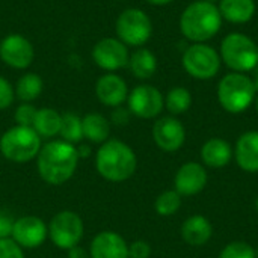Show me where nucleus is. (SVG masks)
I'll list each match as a JSON object with an SVG mask.
<instances>
[{
    "label": "nucleus",
    "mask_w": 258,
    "mask_h": 258,
    "mask_svg": "<svg viewBox=\"0 0 258 258\" xmlns=\"http://www.w3.org/2000/svg\"><path fill=\"white\" fill-rule=\"evenodd\" d=\"M79 160L77 148L73 144L56 139L41 147L36 165L38 172L45 183L59 186L74 175Z\"/></svg>",
    "instance_id": "nucleus-1"
},
{
    "label": "nucleus",
    "mask_w": 258,
    "mask_h": 258,
    "mask_svg": "<svg viewBox=\"0 0 258 258\" xmlns=\"http://www.w3.org/2000/svg\"><path fill=\"white\" fill-rule=\"evenodd\" d=\"M222 17L216 3L206 0L192 2L180 15L181 35L194 42H207L215 38L222 27Z\"/></svg>",
    "instance_id": "nucleus-2"
},
{
    "label": "nucleus",
    "mask_w": 258,
    "mask_h": 258,
    "mask_svg": "<svg viewBox=\"0 0 258 258\" xmlns=\"http://www.w3.org/2000/svg\"><path fill=\"white\" fill-rule=\"evenodd\" d=\"M95 168L98 174L112 183H121L133 177L138 157L130 145L118 139H109L97 151Z\"/></svg>",
    "instance_id": "nucleus-3"
},
{
    "label": "nucleus",
    "mask_w": 258,
    "mask_h": 258,
    "mask_svg": "<svg viewBox=\"0 0 258 258\" xmlns=\"http://www.w3.org/2000/svg\"><path fill=\"white\" fill-rule=\"evenodd\" d=\"M257 97L252 79L245 73H228L218 83V101L228 113L245 112Z\"/></svg>",
    "instance_id": "nucleus-4"
},
{
    "label": "nucleus",
    "mask_w": 258,
    "mask_h": 258,
    "mask_svg": "<svg viewBox=\"0 0 258 258\" xmlns=\"http://www.w3.org/2000/svg\"><path fill=\"white\" fill-rule=\"evenodd\" d=\"M219 56L234 73H248L258 67V44L245 33L231 32L221 41Z\"/></svg>",
    "instance_id": "nucleus-5"
},
{
    "label": "nucleus",
    "mask_w": 258,
    "mask_h": 258,
    "mask_svg": "<svg viewBox=\"0 0 258 258\" xmlns=\"http://www.w3.org/2000/svg\"><path fill=\"white\" fill-rule=\"evenodd\" d=\"M41 138L32 127L15 125L8 128L0 138V151L9 162L27 163L38 157Z\"/></svg>",
    "instance_id": "nucleus-6"
},
{
    "label": "nucleus",
    "mask_w": 258,
    "mask_h": 258,
    "mask_svg": "<svg viewBox=\"0 0 258 258\" xmlns=\"http://www.w3.org/2000/svg\"><path fill=\"white\" fill-rule=\"evenodd\" d=\"M116 38L127 47H144L153 35V23L150 15L139 8L122 11L115 23Z\"/></svg>",
    "instance_id": "nucleus-7"
},
{
    "label": "nucleus",
    "mask_w": 258,
    "mask_h": 258,
    "mask_svg": "<svg viewBox=\"0 0 258 258\" xmlns=\"http://www.w3.org/2000/svg\"><path fill=\"white\" fill-rule=\"evenodd\" d=\"M181 65L190 77L198 80H210L221 71L222 60L219 51L207 42H194L184 50Z\"/></svg>",
    "instance_id": "nucleus-8"
},
{
    "label": "nucleus",
    "mask_w": 258,
    "mask_h": 258,
    "mask_svg": "<svg viewBox=\"0 0 258 258\" xmlns=\"http://www.w3.org/2000/svg\"><path fill=\"white\" fill-rule=\"evenodd\" d=\"M85 234V224L82 218L71 212L63 210L54 215L48 224V237L59 249H71L77 246Z\"/></svg>",
    "instance_id": "nucleus-9"
},
{
    "label": "nucleus",
    "mask_w": 258,
    "mask_h": 258,
    "mask_svg": "<svg viewBox=\"0 0 258 258\" xmlns=\"http://www.w3.org/2000/svg\"><path fill=\"white\" fill-rule=\"evenodd\" d=\"M127 106L132 115L141 119H153L162 113L165 107V97L156 86L138 85L128 92Z\"/></svg>",
    "instance_id": "nucleus-10"
},
{
    "label": "nucleus",
    "mask_w": 258,
    "mask_h": 258,
    "mask_svg": "<svg viewBox=\"0 0 258 258\" xmlns=\"http://www.w3.org/2000/svg\"><path fill=\"white\" fill-rule=\"evenodd\" d=\"M91 56L98 68L107 73H115L128 65L130 51L128 47L124 42H121L118 38L109 36L100 39L92 47Z\"/></svg>",
    "instance_id": "nucleus-11"
},
{
    "label": "nucleus",
    "mask_w": 258,
    "mask_h": 258,
    "mask_svg": "<svg viewBox=\"0 0 258 258\" xmlns=\"http://www.w3.org/2000/svg\"><path fill=\"white\" fill-rule=\"evenodd\" d=\"M0 59L11 68L26 70L35 59V48L26 36L11 33L0 41Z\"/></svg>",
    "instance_id": "nucleus-12"
},
{
    "label": "nucleus",
    "mask_w": 258,
    "mask_h": 258,
    "mask_svg": "<svg viewBox=\"0 0 258 258\" xmlns=\"http://www.w3.org/2000/svg\"><path fill=\"white\" fill-rule=\"evenodd\" d=\"M48 237L47 224L36 216H23L15 219L12 230V240L23 249L39 248Z\"/></svg>",
    "instance_id": "nucleus-13"
},
{
    "label": "nucleus",
    "mask_w": 258,
    "mask_h": 258,
    "mask_svg": "<svg viewBox=\"0 0 258 258\" xmlns=\"http://www.w3.org/2000/svg\"><path fill=\"white\" fill-rule=\"evenodd\" d=\"M153 139L162 151L174 153L184 145L186 128L175 116H163L153 125Z\"/></svg>",
    "instance_id": "nucleus-14"
},
{
    "label": "nucleus",
    "mask_w": 258,
    "mask_h": 258,
    "mask_svg": "<svg viewBox=\"0 0 258 258\" xmlns=\"http://www.w3.org/2000/svg\"><path fill=\"white\" fill-rule=\"evenodd\" d=\"M128 92L125 80L116 73H106L95 83V95L100 103L107 107L115 109L122 106L127 101Z\"/></svg>",
    "instance_id": "nucleus-15"
},
{
    "label": "nucleus",
    "mask_w": 258,
    "mask_h": 258,
    "mask_svg": "<svg viewBox=\"0 0 258 258\" xmlns=\"http://www.w3.org/2000/svg\"><path fill=\"white\" fill-rule=\"evenodd\" d=\"M207 171L203 165L197 162H187L175 174L174 186L181 197H194L203 192V189L207 184Z\"/></svg>",
    "instance_id": "nucleus-16"
},
{
    "label": "nucleus",
    "mask_w": 258,
    "mask_h": 258,
    "mask_svg": "<svg viewBox=\"0 0 258 258\" xmlns=\"http://www.w3.org/2000/svg\"><path fill=\"white\" fill-rule=\"evenodd\" d=\"M91 258H128L127 242L115 231L98 233L89 246Z\"/></svg>",
    "instance_id": "nucleus-17"
},
{
    "label": "nucleus",
    "mask_w": 258,
    "mask_h": 258,
    "mask_svg": "<svg viewBox=\"0 0 258 258\" xmlns=\"http://www.w3.org/2000/svg\"><path fill=\"white\" fill-rule=\"evenodd\" d=\"M237 165L251 174L258 172V132L251 130L243 133L236 144Z\"/></svg>",
    "instance_id": "nucleus-18"
},
{
    "label": "nucleus",
    "mask_w": 258,
    "mask_h": 258,
    "mask_svg": "<svg viewBox=\"0 0 258 258\" xmlns=\"http://www.w3.org/2000/svg\"><path fill=\"white\" fill-rule=\"evenodd\" d=\"M218 9L230 24H246L254 18L257 5L255 0H219Z\"/></svg>",
    "instance_id": "nucleus-19"
},
{
    "label": "nucleus",
    "mask_w": 258,
    "mask_h": 258,
    "mask_svg": "<svg viewBox=\"0 0 258 258\" xmlns=\"http://www.w3.org/2000/svg\"><path fill=\"white\" fill-rule=\"evenodd\" d=\"M213 236V227L206 216L194 215L181 225V237L190 246H203Z\"/></svg>",
    "instance_id": "nucleus-20"
},
{
    "label": "nucleus",
    "mask_w": 258,
    "mask_h": 258,
    "mask_svg": "<svg viewBox=\"0 0 258 258\" xmlns=\"http://www.w3.org/2000/svg\"><path fill=\"white\" fill-rule=\"evenodd\" d=\"M233 148L231 145L221 139V138H212L209 139L203 148H201V157L203 162L210 168H224L227 166L233 159Z\"/></svg>",
    "instance_id": "nucleus-21"
},
{
    "label": "nucleus",
    "mask_w": 258,
    "mask_h": 258,
    "mask_svg": "<svg viewBox=\"0 0 258 258\" xmlns=\"http://www.w3.org/2000/svg\"><path fill=\"white\" fill-rule=\"evenodd\" d=\"M132 74L139 80L151 79L157 71V57L147 47H139L133 53H130L128 65Z\"/></svg>",
    "instance_id": "nucleus-22"
},
{
    "label": "nucleus",
    "mask_w": 258,
    "mask_h": 258,
    "mask_svg": "<svg viewBox=\"0 0 258 258\" xmlns=\"http://www.w3.org/2000/svg\"><path fill=\"white\" fill-rule=\"evenodd\" d=\"M83 138L92 144H104L110 136V122L109 119L97 112H91L82 118Z\"/></svg>",
    "instance_id": "nucleus-23"
},
{
    "label": "nucleus",
    "mask_w": 258,
    "mask_h": 258,
    "mask_svg": "<svg viewBox=\"0 0 258 258\" xmlns=\"http://www.w3.org/2000/svg\"><path fill=\"white\" fill-rule=\"evenodd\" d=\"M60 121L62 115L57 110L51 107H42L38 109L32 128L39 135V138H54L60 132Z\"/></svg>",
    "instance_id": "nucleus-24"
},
{
    "label": "nucleus",
    "mask_w": 258,
    "mask_h": 258,
    "mask_svg": "<svg viewBox=\"0 0 258 258\" xmlns=\"http://www.w3.org/2000/svg\"><path fill=\"white\" fill-rule=\"evenodd\" d=\"M14 89H15V97L20 101L32 103L42 94L44 82L41 76H38L36 73H26L18 79Z\"/></svg>",
    "instance_id": "nucleus-25"
},
{
    "label": "nucleus",
    "mask_w": 258,
    "mask_h": 258,
    "mask_svg": "<svg viewBox=\"0 0 258 258\" xmlns=\"http://www.w3.org/2000/svg\"><path fill=\"white\" fill-rule=\"evenodd\" d=\"M192 106V94L183 86H175L168 91L165 97V107L172 116L187 112Z\"/></svg>",
    "instance_id": "nucleus-26"
},
{
    "label": "nucleus",
    "mask_w": 258,
    "mask_h": 258,
    "mask_svg": "<svg viewBox=\"0 0 258 258\" xmlns=\"http://www.w3.org/2000/svg\"><path fill=\"white\" fill-rule=\"evenodd\" d=\"M59 135L62 136V141L70 142V144H77L83 139V125H82V118L77 113L67 112L62 115L60 121V132Z\"/></svg>",
    "instance_id": "nucleus-27"
},
{
    "label": "nucleus",
    "mask_w": 258,
    "mask_h": 258,
    "mask_svg": "<svg viewBox=\"0 0 258 258\" xmlns=\"http://www.w3.org/2000/svg\"><path fill=\"white\" fill-rule=\"evenodd\" d=\"M181 207V195L177 190L162 192L154 203V209L160 216H172Z\"/></svg>",
    "instance_id": "nucleus-28"
},
{
    "label": "nucleus",
    "mask_w": 258,
    "mask_h": 258,
    "mask_svg": "<svg viewBox=\"0 0 258 258\" xmlns=\"http://www.w3.org/2000/svg\"><path fill=\"white\" fill-rule=\"evenodd\" d=\"M219 258H257V252L246 242H231L221 251Z\"/></svg>",
    "instance_id": "nucleus-29"
},
{
    "label": "nucleus",
    "mask_w": 258,
    "mask_h": 258,
    "mask_svg": "<svg viewBox=\"0 0 258 258\" xmlns=\"http://www.w3.org/2000/svg\"><path fill=\"white\" fill-rule=\"evenodd\" d=\"M38 109L32 103H21L15 110V122L17 125L23 127H32Z\"/></svg>",
    "instance_id": "nucleus-30"
},
{
    "label": "nucleus",
    "mask_w": 258,
    "mask_h": 258,
    "mask_svg": "<svg viewBox=\"0 0 258 258\" xmlns=\"http://www.w3.org/2000/svg\"><path fill=\"white\" fill-rule=\"evenodd\" d=\"M15 100V89L8 79L0 76V110L11 107Z\"/></svg>",
    "instance_id": "nucleus-31"
},
{
    "label": "nucleus",
    "mask_w": 258,
    "mask_h": 258,
    "mask_svg": "<svg viewBox=\"0 0 258 258\" xmlns=\"http://www.w3.org/2000/svg\"><path fill=\"white\" fill-rule=\"evenodd\" d=\"M0 258H24V249L12 239L0 240Z\"/></svg>",
    "instance_id": "nucleus-32"
},
{
    "label": "nucleus",
    "mask_w": 258,
    "mask_h": 258,
    "mask_svg": "<svg viewBox=\"0 0 258 258\" xmlns=\"http://www.w3.org/2000/svg\"><path fill=\"white\" fill-rule=\"evenodd\" d=\"M151 246L145 240H136L128 245V258H150Z\"/></svg>",
    "instance_id": "nucleus-33"
},
{
    "label": "nucleus",
    "mask_w": 258,
    "mask_h": 258,
    "mask_svg": "<svg viewBox=\"0 0 258 258\" xmlns=\"http://www.w3.org/2000/svg\"><path fill=\"white\" fill-rule=\"evenodd\" d=\"M14 222H15V219L11 215H8L5 212L0 213V240L2 239H11L12 237Z\"/></svg>",
    "instance_id": "nucleus-34"
},
{
    "label": "nucleus",
    "mask_w": 258,
    "mask_h": 258,
    "mask_svg": "<svg viewBox=\"0 0 258 258\" xmlns=\"http://www.w3.org/2000/svg\"><path fill=\"white\" fill-rule=\"evenodd\" d=\"M130 115H132V112L128 110V107L125 109V107H122V106H118V107H115L113 109V112H112V122L115 124V125H125L128 121H130Z\"/></svg>",
    "instance_id": "nucleus-35"
},
{
    "label": "nucleus",
    "mask_w": 258,
    "mask_h": 258,
    "mask_svg": "<svg viewBox=\"0 0 258 258\" xmlns=\"http://www.w3.org/2000/svg\"><path fill=\"white\" fill-rule=\"evenodd\" d=\"M68 252V258H91L89 257V252L86 249H83L82 246H74L71 249L67 251Z\"/></svg>",
    "instance_id": "nucleus-36"
},
{
    "label": "nucleus",
    "mask_w": 258,
    "mask_h": 258,
    "mask_svg": "<svg viewBox=\"0 0 258 258\" xmlns=\"http://www.w3.org/2000/svg\"><path fill=\"white\" fill-rule=\"evenodd\" d=\"M77 154H79V159L88 157V156L91 154V147H88V145H80V147L77 148Z\"/></svg>",
    "instance_id": "nucleus-37"
},
{
    "label": "nucleus",
    "mask_w": 258,
    "mask_h": 258,
    "mask_svg": "<svg viewBox=\"0 0 258 258\" xmlns=\"http://www.w3.org/2000/svg\"><path fill=\"white\" fill-rule=\"evenodd\" d=\"M145 2L150 5H154V6H166V5L172 3L174 0H145Z\"/></svg>",
    "instance_id": "nucleus-38"
},
{
    "label": "nucleus",
    "mask_w": 258,
    "mask_h": 258,
    "mask_svg": "<svg viewBox=\"0 0 258 258\" xmlns=\"http://www.w3.org/2000/svg\"><path fill=\"white\" fill-rule=\"evenodd\" d=\"M252 82H254V86H255V91L258 92V74H257V77L255 79H252Z\"/></svg>",
    "instance_id": "nucleus-39"
},
{
    "label": "nucleus",
    "mask_w": 258,
    "mask_h": 258,
    "mask_svg": "<svg viewBox=\"0 0 258 258\" xmlns=\"http://www.w3.org/2000/svg\"><path fill=\"white\" fill-rule=\"evenodd\" d=\"M206 2H210V3H219V0H206Z\"/></svg>",
    "instance_id": "nucleus-40"
},
{
    "label": "nucleus",
    "mask_w": 258,
    "mask_h": 258,
    "mask_svg": "<svg viewBox=\"0 0 258 258\" xmlns=\"http://www.w3.org/2000/svg\"><path fill=\"white\" fill-rule=\"evenodd\" d=\"M255 109H257L258 112V97H255Z\"/></svg>",
    "instance_id": "nucleus-41"
},
{
    "label": "nucleus",
    "mask_w": 258,
    "mask_h": 258,
    "mask_svg": "<svg viewBox=\"0 0 258 258\" xmlns=\"http://www.w3.org/2000/svg\"><path fill=\"white\" fill-rule=\"evenodd\" d=\"M255 209H257V212H258V198H257V201H255Z\"/></svg>",
    "instance_id": "nucleus-42"
},
{
    "label": "nucleus",
    "mask_w": 258,
    "mask_h": 258,
    "mask_svg": "<svg viewBox=\"0 0 258 258\" xmlns=\"http://www.w3.org/2000/svg\"><path fill=\"white\" fill-rule=\"evenodd\" d=\"M113 2H121V0H113Z\"/></svg>",
    "instance_id": "nucleus-43"
}]
</instances>
